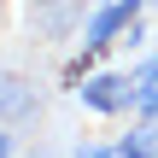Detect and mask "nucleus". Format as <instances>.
Masks as SVG:
<instances>
[{
  "label": "nucleus",
  "mask_w": 158,
  "mask_h": 158,
  "mask_svg": "<svg viewBox=\"0 0 158 158\" xmlns=\"http://www.w3.org/2000/svg\"><path fill=\"white\" fill-rule=\"evenodd\" d=\"M135 76H117V70H106V76H88L82 82V106H94V111H129L135 106Z\"/></svg>",
  "instance_id": "obj_1"
},
{
  "label": "nucleus",
  "mask_w": 158,
  "mask_h": 158,
  "mask_svg": "<svg viewBox=\"0 0 158 158\" xmlns=\"http://www.w3.org/2000/svg\"><path fill=\"white\" fill-rule=\"evenodd\" d=\"M135 12H141V0H111L106 12H94V23H88V53L111 47V35H117L123 23H135Z\"/></svg>",
  "instance_id": "obj_2"
},
{
  "label": "nucleus",
  "mask_w": 158,
  "mask_h": 158,
  "mask_svg": "<svg viewBox=\"0 0 158 158\" xmlns=\"http://www.w3.org/2000/svg\"><path fill=\"white\" fill-rule=\"evenodd\" d=\"M18 117H35V88L23 76H0V123L12 129Z\"/></svg>",
  "instance_id": "obj_3"
},
{
  "label": "nucleus",
  "mask_w": 158,
  "mask_h": 158,
  "mask_svg": "<svg viewBox=\"0 0 158 158\" xmlns=\"http://www.w3.org/2000/svg\"><path fill=\"white\" fill-rule=\"evenodd\" d=\"M158 141L152 129H135V141H117V147H82V158H152Z\"/></svg>",
  "instance_id": "obj_4"
},
{
  "label": "nucleus",
  "mask_w": 158,
  "mask_h": 158,
  "mask_svg": "<svg viewBox=\"0 0 158 158\" xmlns=\"http://www.w3.org/2000/svg\"><path fill=\"white\" fill-rule=\"evenodd\" d=\"M135 88H141V94H135V106H141L147 117H158V59L141 70V76H135Z\"/></svg>",
  "instance_id": "obj_5"
},
{
  "label": "nucleus",
  "mask_w": 158,
  "mask_h": 158,
  "mask_svg": "<svg viewBox=\"0 0 158 158\" xmlns=\"http://www.w3.org/2000/svg\"><path fill=\"white\" fill-rule=\"evenodd\" d=\"M0 158H12V129L0 123Z\"/></svg>",
  "instance_id": "obj_6"
},
{
  "label": "nucleus",
  "mask_w": 158,
  "mask_h": 158,
  "mask_svg": "<svg viewBox=\"0 0 158 158\" xmlns=\"http://www.w3.org/2000/svg\"><path fill=\"white\" fill-rule=\"evenodd\" d=\"M0 29H6V0H0Z\"/></svg>",
  "instance_id": "obj_7"
},
{
  "label": "nucleus",
  "mask_w": 158,
  "mask_h": 158,
  "mask_svg": "<svg viewBox=\"0 0 158 158\" xmlns=\"http://www.w3.org/2000/svg\"><path fill=\"white\" fill-rule=\"evenodd\" d=\"M29 6H53V0H29Z\"/></svg>",
  "instance_id": "obj_8"
}]
</instances>
